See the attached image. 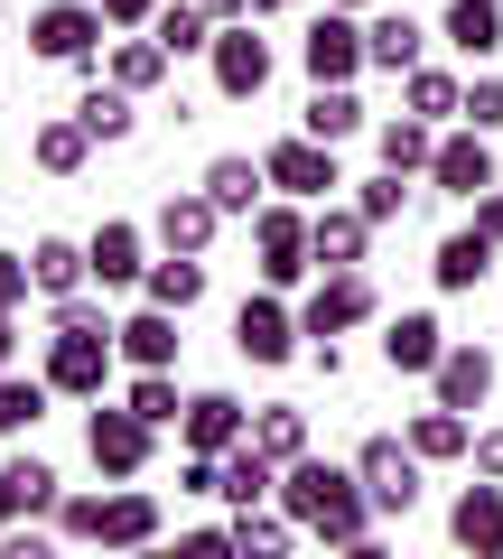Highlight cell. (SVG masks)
Returning a JSON list of instances; mask_svg holds the SVG:
<instances>
[{"instance_id":"6da1fadb","label":"cell","mask_w":503,"mask_h":559,"mask_svg":"<svg viewBox=\"0 0 503 559\" xmlns=\"http://www.w3.org/2000/svg\"><path fill=\"white\" fill-rule=\"evenodd\" d=\"M280 513H299V532L308 540H326V550H373V503H363V476H355V457H289L280 466Z\"/></svg>"},{"instance_id":"7a4b0ae2","label":"cell","mask_w":503,"mask_h":559,"mask_svg":"<svg viewBox=\"0 0 503 559\" xmlns=\"http://www.w3.org/2000/svg\"><path fill=\"white\" fill-rule=\"evenodd\" d=\"M168 532V503L141 476H103V495H65L57 503V540H94V550H149Z\"/></svg>"},{"instance_id":"3957f363","label":"cell","mask_w":503,"mask_h":559,"mask_svg":"<svg viewBox=\"0 0 503 559\" xmlns=\"http://www.w3.org/2000/svg\"><path fill=\"white\" fill-rule=\"evenodd\" d=\"M103 38H112V20H103L94 0H38V10H28V57H38V66H75V75H94Z\"/></svg>"},{"instance_id":"277c9868","label":"cell","mask_w":503,"mask_h":559,"mask_svg":"<svg viewBox=\"0 0 503 559\" xmlns=\"http://www.w3.org/2000/svg\"><path fill=\"white\" fill-rule=\"evenodd\" d=\"M355 476H363V503H373L383 522H410V513H420V495H429V485H420L429 457L410 439H392V429H373V439L355 448Z\"/></svg>"},{"instance_id":"5b68a950","label":"cell","mask_w":503,"mask_h":559,"mask_svg":"<svg viewBox=\"0 0 503 559\" xmlns=\"http://www.w3.org/2000/svg\"><path fill=\"white\" fill-rule=\"evenodd\" d=\"M252 271H262V289H299V280L318 271V242H308V205L299 197H271L262 215H252Z\"/></svg>"},{"instance_id":"8992f818","label":"cell","mask_w":503,"mask_h":559,"mask_svg":"<svg viewBox=\"0 0 503 559\" xmlns=\"http://www.w3.org/2000/svg\"><path fill=\"white\" fill-rule=\"evenodd\" d=\"M233 355L262 364V373H280V364L308 355V326H299V308H289V289H252V299L233 308Z\"/></svg>"},{"instance_id":"52a82bcc","label":"cell","mask_w":503,"mask_h":559,"mask_svg":"<svg viewBox=\"0 0 503 559\" xmlns=\"http://www.w3.org/2000/svg\"><path fill=\"white\" fill-rule=\"evenodd\" d=\"M112 364H121L112 336H94V326H47L38 373L57 382V401H103V392H112Z\"/></svg>"},{"instance_id":"ba28073f","label":"cell","mask_w":503,"mask_h":559,"mask_svg":"<svg viewBox=\"0 0 503 559\" xmlns=\"http://www.w3.org/2000/svg\"><path fill=\"white\" fill-rule=\"evenodd\" d=\"M84 457H94V476H149L159 429H149L131 401H94V411H84Z\"/></svg>"},{"instance_id":"9c48e42d","label":"cell","mask_w":503,"mask_h":559,"mask_svg":"<svg viewBox=\"0 0 503 559\" xmlns=\"http://www.w3.org/2000/svg\"><path fill=\"white\" fill-rule=\"evenodd\" d=\"M262 168H271V197H299V205H326V197L345 187L336 140H318V131H289V140H271V150H262Z\"/></svg>"},{"instance_id":"30bf717a","label":"cell","mask_w":503,"mask_h":559,"mask_svg":"<svg viewBox=\"0 0 503 559\" xmlns=\"http://www.w3.org/2000/svg\"><path fill=\"white\" fill-rule=\"evenodd\" d=\"M373 318H383V289H373V271H318V289L299 299L308 345H318V336H355V326H373Z\"/></svg>"},{"instance_id":"8fae6325","label":"cell","mask_w":503,"mask_h":559,"mask_svg":"<svg viewBox=\"0 0 503 559\" xmlns=\"http://www.w3.org/2000/svg\"><path fill=\"white\" fill-rule=\"evenodd\" d=\"M205 66H215V94H224V103H262L280 57H271V38H262L252 20H224L215 47H205Z\"/></svg>"},{"instance_id":"7c38bea8","label":"cell","mask_w":503,"mask_h":559,"mask_svg":"<svg viewBox=\"0 0 503 559\" xmlns=\"http://www.w3.org/2000/svg\"><path fill=\"white\" fill-rule=\"evenodd\" d=\"M299 66H308V84H355L363 66H373V57H363V20L326 0L318 20L299 28Z\"/></svg>"},{"instance_id":"4fadbf2b","label":"cell","mask_w":503,"mask_h":559,"mask_svg":"<svg viewBox=\"0 0 503 559\" xmlns=\"http://www.w3.org/2000/svg\"><path fill=\"white\" fill-rule=\"evenodd\" d=\"M484 187H494V131L447 121V131H439V159H429V197H466V205H476Z\"/></svg>"},{"instance_id":"5bb4252c","label":"cell","mask_w":503,"mask_h":559,"mask_svg":"<svg viewBox=\"0 0 503 559\" xmlns=\"http://www.w3.org/2000/svg\"><path fill=\"white\" fill-rule=\"evenodd\" d=\"M84 261H94V289H141V271H149V224L103 215L94 234H84Z\"/></svg>"},{"instance_id":"9a60e30c","label":"cell","mask_w":503,"mask_h":559,"mask_svg":"<svg viewBox=\"0 0 503 559\" xmlns=\"http://www.w3.org/2000/svg\"><path fill=\"white\" fill-rule=\"evenodd\" d=\"M215 234H224V205L205 187H168L159 215H149V242L159 252H215Z\"/></svg>"},{"instance_id":"2e32d148","label":"cell","mask_w":503,"mask_h":559,"mask_svg":"<svg viewBox=\"0 0 503 559\" xmlns=\"http://www.w3.org/2000/svg\"><path fill=\"white\" fill-rule=\"evenodd\" d=\"M373 234L383 224L363 215V205H308V242H318V271H363V252H373Z\"/></svg>"},{"instance_id":"e0dca14e","label":"cell","mask_w":503,"mask_h":559,"mask_svg":"<svg viewBox=\"0 0 503 559\" xmlns=\"http://www.w3.org/2000/svg\"><path fill=\"white\" fill-rule=\"evenodd\" d=\"M494 252H503V242L484 234V224H457V234H439V252H429L439 299H466V289H484V280H494Z\"/></svg>"},{"instance_id":"ac0fdd59","label":"cell","mask_w":503,"mask_h":559,"mask_svg":"<svg viewBox=\"0 0 503 559\" xmlns=\"http://www.w3.org/2000/svg\"><path fill=\"white\" fill-rule=\"evenodd\" d=\"M447 540L476 550V559H503V476L457 485V503H447Z\"/></svg>"},{"instance_id":"d6986e66","label":"cell","mask_w":503,"mask_h":559,"mask_svg":"<svg viewBox=\"0 0 503 559\" xmlns=\"http://www.w3.org/2000/svg\"><path fill=\"white\" fill-rule=\"evenodd\" d=\"M429 401H447V411L476 419L484 401H494V345H457V336H447L439 373H429Z\"/></svg>"},{"instance_id":"ffe728a7","label":"cell","mask_w":503,"mask_h":559,"mask_svg":"<svg viewBox=\"0 0 503 559\" xmlns=\"http://www.w3.org/2000/svg\"><path fill=\"white\" fill-rule=\"evenodd\" d=\"M252 439V411H242L233 392H187L178 411V448H205V457H224V448Z\"/></svg>"},{"instance_id":"44dd1931","label":"cell","mask_w":503,"mask_h":559,"mask_svg":"<svg viewBox=\"0 0 503 559\" xmlns=\"http://www.w3.org/2000/svg\"><path fill=\"white\" fill-rule=\"evenodd\" d=\"M205 197H215L224 205V224H252V215H262V205H271V168L262 159H242V150H224V159H205Z\"/></svg>"},{"instance_id":"7402d4cb","label":"cell","mask_w":503,"mask_h":559,"mask_svg":"<svg viewBox=\"0 0 503 559\" xmlns=\"http://www.w3.org/2000/svg\"><path fill=\"white\" fill-rule=\"evenodd\" d=\"M112 345H121V364H131V373H159V364H178V345H187V336H178V308H149V299H141L131 318L112 326Z\"/></svg>"},{"instance_id":"603a6c76","label":"cell","mask_w":503,"mask_h":559,"mask_svg":"<svg viewBox=\"0 0 503 559\" xmlns=\"http://www.w3.org/2000/svg\"><path fill=\"white\" fill-rule=\"evenodd\" d=\"M420 47H429V28L410 20V10H363V57H373V75H410V66H429Z\"/></svg>"},{"instance_id":"cb8c5ba5","label":"cell","mask_w":503,"mask_h":559,"mask_svg":"<svg viewBox=\"0 0 503 559\" xmlns=\"http://www.w3.org/2000/svg\"><path fill=\"white\" fill-rule=\"evenodd\" d=\"M439 38L457 47L466 66H494L503 57V0H447V10H439Z\"/></svg>"},{"instance_id":"d4e9b609","label":"cell","mask_w":503,"mask_h":559,"mask_svg":"<svg viewBox=\"0 0 503 559\" xmlns=\"http://www.w3.org/2000/svg\"><path fill=\"white\" fill-rule=\"evenodd\" d=\"M75 121L94 131V150H121V140L141 131V94H121V84H112V75L94 66V84L75 94Z\"/></svg>"},{"instance_id":"484cf974","label":"cell","mask_w":503,"mask_h":559,"mask_svg":"<svg viewBox=\"0 0 503 559\" xmlns=\"http://www.w3.org/2000/svg\"><path fill=\"white\" fill-rule=\"evenodd\" d=\"M439 355H447V326L429 318V308L383 318V364H392V373H439Z\"/></svg>"},{"instance_id":"4316f807","label":"cell","mask_w":503,"mask_h":559,"mask_svg":"<svg viewBox=\"0 0 503 559\" xmlns=\"http://www.w3.org/2000/svg\"><path fill=\"white\" fill-rule=\"evenodd\" d=\"M168 66H178V57H168V47L149 38V28H121V38L103 47V75H112L121 94H159V84H168Z\"/></svg>"},{"instance_id":"83f0119b","label":"cell","mask_w":503,"mask_h":559,"mask_svg":"<svg viewBox=\"0 0 503 559\" xmlns=\"http://www.w3.org/2000/svg\"><path fill=\"white\" fill-rule=\"evenodd\" d=\"M373 159L402 168V178H429V159H439V121H420V112H383V121H373Z\"/></svg>"},{"instance_id":"f1b7e54d","label":"cell","mask_w":503,"mask_h":559,"mask_svg":"<svg viewBox=\"0 0 503 559\" xmlns=\"http://www.w3.org/2000/svg\"><path fill=\"white\" fill-rule=\"evenodd\" d=\"M28 159H38L47 178H84V159H94V131H84L75 112H47L38 131H28Z\"/></svg>"},{"instance_id":"f546056e","label":"cell","mask_w":503,"mask_h":559,"mask_svg":"<svg viewBox=\"0 0 503 559\" xmlns=\"http://www.w3.org/2000/svg\"><path fill=\"white\" fill-rule=\"evenodd\" d=\"M402 439L420 448L429 466H457L466 448H476V419H466V411H447V401H429V411H410V429H402Z\"/></svg>"},{"instance_id":"4dcf8cb0","label":"cell","mask_w":503,"mask_h":559,"mask_svg":"<svg viewBox=\"0 0 503 559\" xmlns=\"http://www.w3.org/2000/svg\"><path fill=\"white\" fill-rule=\"evenodd\" d=\"M299 131H318V140H355V131H373V112H363V94L355 84H308V112H299Z\"/></svg>"},{"instance_id":"1f68e13d","label":"cell","mask_w":503,"mask_h":559,"mask_svg":"<svg viewBox=\"0 0 503 559\" xmlns=\"http://www.w3.org/2000/svg\"><path fill=\"white\" fill-rule=\"evenodd\" d=\"M141 299H149V308H178V318H187V308L205 299V252H159V261L141 271Z\"/></svg>"},{"instance_id":"d6a6232c","label":"cell","mask_w":503,"mask_h":559,"mask_svg":"<svg viewBox=\"0 0 503 559\" xmlns=\"http://www.w3.org/2000/svg\"><path fill=\"white\" fill-rule=\"evenodd\" d=\"M224 503H233V513H242V503H280V457L252 448V439L224 448Z\"/></svg>"},{"instance_id":"836d02e7","label":"cell","mask_w":503,"mask_h":559,"mask_svg":"<svg viewBox=\"0 0 503 559\" xmlns=\"http://www.w3.org/2000/svg\"><path fill=\"white\" fill-rule=\"evenodd\" d=\"M28 271H38V299L94 289V261H84V242H65V234H38V242H28Z\"/></svg>"},{"instance_id":"e575fe53","label":"cell","mask_w":503,"mask_h":559,"mask_svg":"<svg viewBox=\"0 0 503 559\" xmlns=\"http://www.w3.org/2000/svg\"><path fill=\"white\" fill-rule=\"evenodd\" d=\"M402 112H420V121H457L466 112V75H447V66H410L402 75Z\"/></svg>"},{"instance_id":"d590c367","label":"cell","mask_w":503,"mask_h":559,"mask_svg":"<svg viewBox=\"0 0 503 559\" xmlns=\"http://www.w3.org/2000/svg\"><path fill=\"white\" fill-rule=\"evenodd\" d=\"M47 401H57V382L10 364V373H0V439H28V429L47 419Z\"/></svg>"},{"instance_id":"8d00e7d4","label":"cell","mask_w":503,"mask_h":559,"mask_svg":"<svg viewBox=\"0 0 503 559\" xmlns=\"http://www.w3.org/2000/svg\"><path fill=\"white\" fill-rule=\"evenodd\" d=\"M252 448H271V457H308V448H318V439H308V411H299V401H262V411H252Z\"/></svg>"},{"instance_id":"74e56055","label":"cell","mask_w":503,"mask_h":559,"mask_svg":"<svg viewBox=\"0 0 503 559\" xmlns=\"http://www.w3.org/2000/svg\"><path fill=\"white\" fill-rule=\"evenodd\" d=\"M0 476H10V495H20V513H28V522H57V503H65V476H57L47 457H10Z\"/></svg>"},{"instance_id":"f35d334b","label":"cell","mask_w":503,"mask_h":559,"mask_svg":"<svg viewBox=\"0 0 503 559\" xmlns=\"http://www.w3.org/2000/svg\"><path fill=\"white\" fill-rule=\"evenodd\" d=\"M149 38H159L168 57H205V47H215V20H205L196 0H159V20H149Z\"/></svg>"},{"instance_id":"ab89813d","label":"cell","mask_w":503,"mask_h":559,"mask_svg":"<svg viewBox=\"0 0 503 559\" xmlns=\"http://www.w3.org/2000/svg\"><path fill=\"white\" fill-rule=\"evenodd\" d=\"M121 401H131L149 429H178V411H187V392H178V373H168V364H159V373H131V382H121Z\"/></svg>"},{"instance_id":"60d3db41","label":"cell","mask_w":503,"mask_h":559,"mask_svg":"<svg viewBox=\"0 0 503 559\" xmlns=\"http://www.w3.org/2000/svg\"><path fill=\"white\" fill-rule=\"evenodd\" d=\"M355 205H363L373 224H402V215H410V178H402V168H373V178L355 187Z\"/></svg>"},{"instance_id":"b9f144b4","label":"cell","mask_w":503,"mask_h":559,"mask_svg":"<svg viewBox=\"0 0 503 559\" xmlns=\"http://www.w3.org/2000/svg\"><path fill=\"white\" fill-rule=\"evenodd\" d=\"M457 121H476V131H503V75L494 66H476V75H466V112Z\"/></svg>"},{"instance_id":"7bdbcfd3","label":"cell","mask_w":503,"mask_h":559,"mask_svg":"<svg viewBox=\"0 0 503 559\" xmlns=\"http://www.w3.org/2000/svg\"><path fill=\"white\" fill-rule=\"evenodd\" d=\"M28 299H38V271H28V252H0V308L20 318Z\"/></svg>"},{"instance_id":"ee69618b","label":"cell","mask_w":503,"mask_h":559,"mask_svg":"<svg viewBox=\"0 0 503 559\" xmlns=\"http://www.w3.org/2000/svg\"><path fill=\"white\" fill-rule=\"evenodd\" d=\"M47 540H57V522H10V532H0V559H47Z\"/></svg>"},{"instance_id":"f6af8a7d","label":"cell","mask_w":503,"mask_h":559,"mask_svg":"<svg viewBox=\"0 0 503 559\" xmlns=\"http://www.w3.org/2000/svg\"><path fill=\"white\" fill-rule=\"evenodd\" d=\"M94 10L112 20V38H121V28H149V20H159V0H94Z\"/></svg>"},{"instance_id":"bcb514c9","label":"cell","mask_w":503,"mask_h":559,"mask_svg":"<svg viewBox=\"0 0 503 559\" xmlns=\"http://www.w3.org/2000/svg\"><path fill=\"white\" fill-rule=\"evenodd\" d=\"M466 466H476V476H503V429H476V448H466Z\"/></svg>"},{"instance_id":"7dc6e473","label":"cell","mask_w":503,"mask_h":559,"mask_svg":"<svg viewBox=\"0 0 503 559\" xmlns=\"http://www.w3.org/2000/svg\"><path fill=\"white\" fill-rule=\"evenodd\" d=\"M476 224H484V234L503 242V178H494V187H484V197H476Z\"/></svg>"},{"instance_id":"c3c4849f","label":"cell","mask_w":503,"mask_h":559,"mask_svg":"<svg viewBox=\"0 0 503 559\" xmlns=\"http://www.w3.org/2000/svg\"><path fill=\"white\" fill-rule=\"evenodd\" d=\"M10 364H20V318L0 308V373H10Z\"/></svg>"},{"instance_id":"681fc988","label":"cell","mask_w":503,"mask_h":559,"mask_svg":"<svg viewBox=\"0 0 503 559\" xmlns=\"http://www.w3.org/2000/svg\"><path fill=\"white\" fill-rule=\"evenodd\" d=\"M196 10H205L215 28H224V20H252V0H196Z\"/></svg>"},{"instance_id":"f907efd6","label":"cell","mask_w":503,"mask_h":559,"mask_svg":"<svg viewBox=\"0 0 503 559\" xmlns=\"http://www.w3.org/2000/svg\"><path fill=\"white\" fill-rule=\"evenodd\" d=\"M10 522H28V513H20V495H10V476H0V532H10Z\"/></svg>"},{"instance_id":"816d5d0a","label":"cell","mask_w":503,"mask_h":559,"mask_svg":"<svg viewBox=\"0 0 503 559\" xmlns=\"http://www.w3.org/2000/svg\"><path fill=\"white\" fill-rule=\"evenodd\" d=\"M280 10H308V0H252V20H280Z\"/></svg>"},{"instance_id":"f5cc1de1","label":"cell","mask_w":503,"mask_h":559,"mask_svg":"<svg viewBox=\"0 0 503 559\" xmlns=\"http://www.w3.org/2000/svg\"><path fill=\"white\" fill-rule=\"evenodd\" d=\"M336 10H355V20H363V10H383V0H336Z\"/></svg>"}]
</instances>
